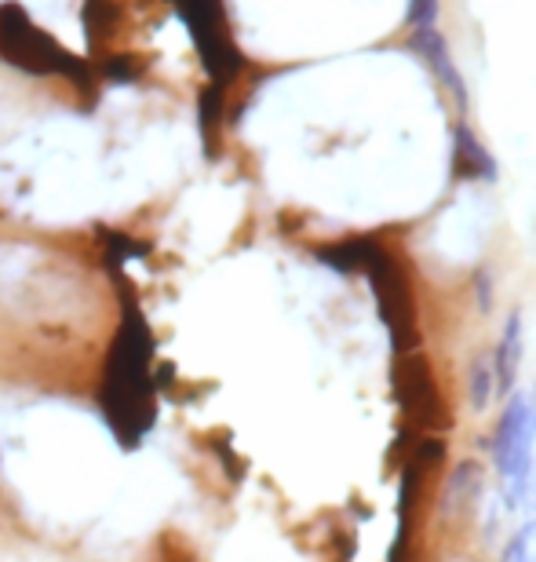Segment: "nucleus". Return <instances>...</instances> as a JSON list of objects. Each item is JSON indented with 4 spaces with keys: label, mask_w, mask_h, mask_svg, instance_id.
<instances>
[{
    "label": "nucleus",
    "mask_w": 536,
    "mask_h": 562,
    "mask_svg": "<svg viewBox=\"0 0 536 562\" xmlns=\"http://www.w3.org/2000/svg\"><path fill=\"white\" fill-rule=\"evenodd\" d=\"M497 395V376H493V358H486V355H478L475 358V373H471V398H475V406L482 409L489 398Z\"/></svg>",
    "instance_id": "423d86ee"
},
{
    "label": "nucleus",
    "mask_w": 536,
    "mask_h": 562,
    "mask_svg": "<svg viewBox=\"0 0 536 562\" xmlns=\"http://www.w3.org/2000/svg\"><path fill=\"white\" fill-rule=\"evenodd\" d=\"M412 52L420 55L423 63H427V70L438 77L442 88L456 99V106H467V85L460 70L453 66V55H449V44H445V37L434 26H417V33H412Z\"/></svg>",
    "instance_id": "7ed1b4c3"
},
{
    "label": "nucleus",
    "mask_w": 536,
    "mask_h": 562,
    "mask_svg": "<svg viewBox=\"0 0 536 562\" xmlns=\"http://www.w3.org/2000/svg\"><path fill=\"white\" fill-rule=\"evenodd\" d=\"M529 413H533V420H536V387H533V395H529Z\"/></svg>",
    "instance_id": "1a4fd4ad"
},
{
    "label": "nucleus",
    "mask_w": 536,
    "mask_h": 562,
    "mask_svg": "<svg viewBox=\"0 0 536 562\" xmlns=\"http://www.w3.org/2000/svg\"><path fill=\"white\" fill-rule=\"evenodd\" d=\"M453 161L456 172L471 176V179H497V161L482 143L475 139V132L467 125L453 128Z\"/></svg>",
    "instance_id": "20e7f679"
},
{
    "label": "nucleus",
    "mask_w": 536,
    "mask_h": 562,
    "mask_svg": "<svg viewBox=\"0 0 536 562\" xmlns=\"http://www.w3.org/2000/svg\"><path fill=\"white\" fill-rule=\"evenodd\" d=\"M504 562H536V522H526L515 537H511Z\"/></svg>",
    "instance_id": "0eeeda50"
},
{
    "label": "nucleus",
    "mask_w": 536,
    "mask_h": 562,
    "mask_svg": "<svg viewBox=\"0 0 536 562\" xmlns=\"http://www.w3.org/2000/svg\"><path fill=\"white\" fill-rule=\"evenodd\" d=\"M434 19H438V0H409L412 26H434Z\"/></svg>",
    "instance_id": "6e6552de"
},
{
    "label": "nucleus",
    "mask_w": 536,
    "mask_h": 562,
    "mask_svg": "<svg viewBox=\"0 0 536 562\" xmlns=\"http://www.w3.org/2000/svg\"><path fill=\"white\" fill-rule=\"evenodd\" d=\"M0 55L11 59L15 66L30 74H73V77H84L81 63L70 59L59 44H55L48 33L37 30L33 22L26 19L22 8H4L0 11Z\"/></svg>",
    "instance_id": "f03ea898"
},
{
    "label": "nucleus",
    "mask_w": 536,
    "mask_h": 562,
    "mask_svg": "<svg viewBox=\"0 0 536 562\" xmlns=\"http://www.w3.org/2000/svg\"><path fill=\"white\" fill-rule=\"evenodd\" d=\"M533 442H536V420L529 413V395H515L508 402L493 438V464L500 471V482H504L511 504H522L529 493Z\"/></svg>",
    "instance_id": "f257e3e1"
},
{
    "label": "nucleus",
    "mask_w": 536,
    "mask_h": 562,
    "mask_svg": "<svg viewBox=\"0 0 536 562\" xmlns=\"http://www.w3.org/2000/svg\"><path fill=\"white\" fill-rule=\"evenodd\" d=\"M522 366V314H511L500 336V347L493 355V376H497V395H511L515 387V373Z\"/></svg>",
    "instance_id": "39448f33"
}]
</instances>
